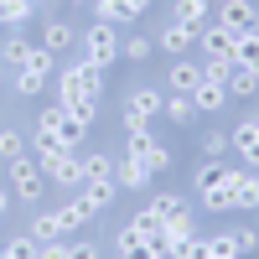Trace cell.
<instances>
[{"label": "cell", "mask_w": 259, "mask_h": 259, "mask_svg": "<svg viewBox=\"0 0 259 259\" xmlns=\"http://www.w3.org/2000/svg\"><path fill=\"white\" fill-rule=\"evenodd\" d=\"M78 47H83V62H94V68L109 73L114 62H119V26H104V21H94V26L78 36Z\"/></svg>", "instance_id": "cell-1"}, {"label": "cell", "mask_w": 259, "mask_h": 259, "mask_svg": "<svg viewBox=\"0 0 259 259\" xmlns=\"http://www.w3.org/2000/svg\"><path fill=\"white\" fill-rule=\"evenodd\" d=\"M11 192H16L21 202H41V192H47V171H41L36 156L11 161Z\"/></svg>", "instance_id": "cell-2"}, {"label": "cell", "mask_w": 259, "mask_h": 259, "mask_svg": "<svg viewBox=\"0 0 259 259\" xmlns=\"http://www.w3.org/2000/svg\"><path fill=\"white\" fill-rule=\"evenodd\" d=\"M41 171H47V182H57V187H83V156L68 150V145L41 161Z\"/></svg>", "instance_id": "cell-3"}, {"label": "cell", "mask_w": 259, "mask_h": 259, "mask_svg": "<svg viewBox=\"0 0 259 259\" xmlns=\"http://www.w3.org/2000/svg\"><path fill=\"white\" fill-rule=\"evenodd\" d=\"M124 114H135V119H156V114H166V89H156V83H135L130 89V104H124Z\"/></svg>", "instance_id": "cell-4"}, {"label": "cell", "mask_w": 259, "mask_h": 259, "mask_svg": "<svg viewBox=\"0 0 259 259\" xmlns=\"http://www.w3.org/2000/svg\"><path fill=\"white\" fill-rule=\"evenodd\" d=\"M41 124H52V130H57V140L68 145V150H78V145H83V135H89V124L73 119L62 104H47V109H41Z\"/></svg>", "instance_id": "cell-5"}, {"label": "cell", "mask_w": 259, "mask_h": 259, "mask_svg": "<svg viewBox=\"0 0 259 259\" xmlns=\"http://www.w3.org/2000/svg\"><path fill=\"white\" fill-rule=\"evenodd\" d=\"M223 104H228V83H223L218 73H207V68H202V83L192 89V109H197V114H218Z\"/></svg>", "instance_id": "cell-6"}, {"label": "cell", "mask_w": 259, "mask_h": 259, "mask_svg": "<svg viewBox=\"0 0 259 259\" xmlns=\"http://www.w3.org/2000/svg\"><path fill=\"white\" fill-rule=\"evenodd\" d=\"M233 36H239V31H228V26H218V21H207V26L197 31L207 62H233Z\"/></svg>", "instance_id": "cell-7"}, {"label": "cell", "mask_w": 259, "mask_h": 259, "mask_svg": "<svg viewBox=\"0 0 259 259\" xmlns=\"http://www.w3.org/2000/svg\"><path fill=\"white\" fill-rule=\"evenodd\" d=\"M218 26H228V31H254V26H259V6H254V0H223V6H218Z\"/></svg>", "instance_id": "cell-8"}, {"label": "cell", "mask_w": 259, "mask_h": 259, "mask_svg": "<svg viewBox=\"0 0 259 259\" xmlns=\"http://www.w3.org/2000/svg\"><path fill=\"white\" fill-rule=\"evenodd\" d=\"M150 161H140V156H124L119 166H114V182H119V192H145L150 187Z\"/></svg>", "instance_id": "cell-9"}, {"label": "cell", "mask_w": 259, "mask_h": 259, "mask_svg": "<svg viewBox=\"0 0 259 259\" xmlns=\"http://www.w3.org/2000/svg\"><path fill=\"white\" fill-rule=\"evenodd\" d=\"M171 21H182L187 31H202L212 21V6L207 0H171Z\"/></svg>", "instance_id": "cell-10"}, {"label": "cell", "mask_w": 259, "mask_h": 259, "mask_svg": "<svg viewBox=\"0 0 259 259\" xmlns=\"http://www.w3.org/2000/svg\"><path fill=\"white\" fill-rule=\"evenodd\" d=\"M124 140H130V150H124V156H140V161L161 145L156 135H150V124H145V119H135V114H124Z\"/></svg>", "instance_id": "cell-11"}, {"label": "cell", "mask_w": 259, "mask_h": 259, "mask_svg": "<svg viewBox=\"0 0 259 259\" xmlns=\"http://www.w3.org/2000/svg\"><path fill=\"white\" fill-rule=\"evenodd\" d=\"M228 145L239 150V156H244L249 166H259V124H254V119H239V124H233V135H228Z\"/></svg>", "instance_id": "cell-12"}, {"label": "cell", "mask_w": 259, "mask_h": 259, "mask_svg": "<svg viewBox=\"0 0 259 259\" xmlns=\"http://www.w3.org/2000/svg\"><path fill=\"white\" fill-rule=\"evenodd\" d=\"M192 41H197V31H187L182 21H166L161 26V36H156V52H171V57H182Z\"/></svg>", "instance_id": "cell-13"}, {"label": "cell", "mask_w": 259, "mask_h": 259, "mask_svg": "<svg viewBox=\"0 0 259 259\" xmlns=\"http://www.w3.org/2000/svg\"><path fill=\"white\" fill-rule=\"evenodd\" d=\"M202 83V62H171L166 73V94H192Z\"/></svg>", "instance_id": "cell-14"}, {"label": "cell", "mask_w": 259, "mask_h": 259, "mask_svg": "<svg viewBox=\"0 0 259 259\" xmlns=\"http://www.w3.org/2000/svg\"><path fill=\"white\" fill-rule=\"evenodd\" d=\"M233 177H239V166H233V171H228V177H223L218 187H207V192H197L207 212H228V207H233Z\"/></svg>", "instance_id": "cell-15"}, {"label": "cell", "mask_w": 259, "mask_h": 259, "mask_svg": "<svg viewBox=\"0 0 259 259\" xmlns=\"http://www.w3.org/2000/svg\"><path fill=\"white\" fill-rule=\"evenodd\" d=\"M41 47L47 52H68V47H78V31L68 21H47V26H41Z\"/></svg>", "instance_id": "cell-16"}, {"label": "cell", "mask_w": 259, "mask_h": 259, "mask_svg": "<svg viewBox=\"0 0 259 259\" xmlns=\"http://www.w3.org/2000/svg\"><path fill=\"white\" fill-rule=\"evenodd\" d=\"M26 233H31L36 244H57V239H62V233H68V228H62V212H36Z\"/></svg>", "instance_id": "cell-17"}, {"label": "cell", "mask_w": 259, "mask_h": 259, "mask_svg": "<svg viewBox=\"0 0 259 259\" xmlns=\"http://www.w3.org/2000/svg\"><path fill=\"white\" fill-rule=\"evenodd\" d=\"M114 156H104V150H89L83 156V182H114Z\"/></svg>", "instance_id": "cell-18"}, {"label": "cell", "mask_w": 259, "mask_h": 259, "mask_svg": "<svg viewBox=\"0 0 259 259\" xmlns=\"http://www.w3.org/2000/svg\"><path fill=\"white\" fill-rule=\"evenodd\" d=\"M233 68H259V31L233 36Z\"/></svg>", "instance_id": "cell-19"}, {"label": "cell", "mask_w": 259, "mask_h": 259, "mask_svg": "<svg viewBox=\"0 0 259 259\" xmlns=\"http://www.w3.org/2000/svg\"><path fill=\"white\" fill-rule=\"evenodd\" d=\"M26 47H31V41L21 36V31H11L6 41H0V68H16L21 73V68H26Z\"/></svg>", "instance_id": "cell-20"}, {"label": "cell", "mask_w": 259, "mask_h": 259, "mask_svg": "<svg viewBox=\"0 0 259 259\" xmlns=\"http://www.w3.org/2000/svg\"><path fill=\"white\" fill-rule=\"evenodd\" d=\"M259 94V68H233L228 73V99H254Z\"/></svg>", "instance_id": "cell-21"}, {"label": "cell", "mask_w": 259, "mask_h": 259, "mask_svg": "<svg viewBox=\"0 0 259 259\" xmlns=\"http://www.w3.org/2000/svg\"><path fill=\"white\" fill-rule=\"evenodd\" d=\"M57 150H62V140H57V130L36 119V130H31V156H36V161H47V156H57Z\"/></svg>", "instance_id": "cell-22"}, {"label": "cell", "mask_w": 259, "mask_h": 259, "mask_svg": "<svg viewBox=\"0 0 259 259\" xmlns=\"http://www.w3.org/2000/svg\"><path fill=\"white\" fill-rule=\"evenodd\" d=\"M94 21H104V26H130V6L124 0H94Z\"/></svg>", "instance_id": "cell-23"}, {"label": "cell", "mask_w": 259, "mask_h": 259, "mask_svg": "<svg viewBox=\"0 0 259 259\" xmlns=\"http://www.w3.org/2000/svg\"><path fill=\"white\" fill-rule=\"evenodd\" d=\"M94 212H99V207H94V202H89V197H83V192H78V197H73L68 207H62V228L73 233V228H83V223H89Z\"/></svg>", "instance_id": "cell-24"}, {"label": "cell", "mask_w": 259, "mask_h": 259, "mask_svg": "<svg viewBox=\"0 0 259 259\" xmlns=\"http://www.w3.org/2000/svg\"><path fill=\"white\" fill-rule=\"evenodd\" d=\"M233 207H259V177H249V171L233 177Z\"/></svg>", "instance_id": "cell-25"}, {"label": "cell", "mask_w": 259, "mask_h": 259, "mask_svg": "<svg viewBox=\"0 0 259 259\" xmlns=\"http://www.w3.org/2000/svg\"><path fill=\"white\" fill-rule=\"evenodd\" d=\"M31 16H36L31 0H0V26H26Z\"/></svg>", "instance_id": "cell-26"}, {"label": "cell", "mask_w": 259, "mask_h": 259, "mask_svg": "<svg viewBox=\"0 0 259 259\" xmlns=\"http://www.w3.org/2000/svg\"><path fill=\"white\" fill-rule=\"evenodd\" d=\"M192 233H197V218L182 207L177 218H166V239H161V249H166V244H177V239H192Z\"/></svg>", "instance_id": "cell-27"}, {"label": "cell", "mask_w": 259, "mask_h": 259, "mask_svg": "<svg viewBox=\"0 0 259 259\" xmlns=\"http://www.w3.org/2000/svg\"><path fill=\"white\" fill-rule=\"evenodd\" d=\"M78 192H83V197H89V202H94V207L104 212V207H109V202L119 197V182H83Z\"/></svg>", "instance_id": "cell-28"}, {"label": "cell", "mask_w": 259, "mask_h": 259, "mask_svg": "<svg viewBox=\"0 0 259 259\" xmlns=\"http://www.w3.org/2000/svg\"><path fill=\"white\" fill-rule=\"evenodd\" d=\"M26 68L41 73V78H52V73H57V52H47L41 41H31V47H26Z\"/></svg>", "instance_id": "cell-29"}, {"label": "cell", "mask_w": 259, "mask_h": 259, "mask_svg": "<svg viewBox=\"0 0 259 259\" xmlns=\"http://www.w3.org/2000/svg\"><path fill=\"white\" fill-rule=\"evenodd\" d=\"M166 119H171V124H192V119H197L192 94H166Z\"/></svg>", "instance_id": "cell-30"}, {"label": "cell", "mask_w": 259, "mask_h": 259, "mask_svg": "<svg viewBox=\"0 0 259 259\" xmlns=\"http://www.w3.org/2000/svg\"><path fill=\"white\" fill-rule=\"evenodd\" d=\"M26 156V140H21V130H11V124H0V161H21Z\"/></svg>", "instance_id": "cell-31"}, {"label": "cell", "mask_w": 259, "mask_h": 259, "mask_svg": "<svg viewBox=\"0 0 259 259\" xmlns=\"http://www.w3.org/2000/svg\"><path fill=\"white\" fill-rule=\"evenodd\" d=\"M150 52H156V36H119V57H130V62H145Z\"/></svg>", "instance_id": "cell-32"}, {"label": "cell", "mask_w": 259, "mask_h": 259, "mask_svg": "<svg viewBox=\"0 0 259 259\" xmlns=\"http://www.w3.org/2000/svg\"><path fill=\"white\" fill-rule=\"evenodd\" d=\"M11 89H16L21 99H41V89H47V78H41V73H31V68H21V73L11 78Z\"/></svg>", "instance_id": "cell-33"}, {"label": "cell", "mask_w": 259, "mask_h": 259, "mask_svg": "<svg viewBox=\"0 0 259 259\" xmlns=\"http://www.w3.org/2000/svg\"><path fill=\"white\" fill-rule=\"evenodd\" d=\"M228 171H233V166H218V161H202L197 171H192V187H197V192H207V187H218V182L228 177Z\"/></svg>", "instance_id": "cell-34"}, {"label": "cell", "mask_w": 259, "mask_h": 259, "mask_svg": "<svg viewBox=\"0 0 259 259\" xmlns=\"http://www.w3.org/2000/svg\"><path fill=\"white\" fill-rule=\"evenodd\" d=\"M0 259H36V239H31V233L6 239V244H0Z\"/></svg>", "instance_id": "cell-35"}, {"label": "cell", "mask_w": 259, "mask_h": 259, "mask_svg": "<svg viewBox=\"0 0 259 259\" xmlns=\"http://www.w3.org/2000/svg\"><path fill=\"white\" fill-rule=\"evenodd\" d=\"M197 150H202V161H218L223 150H228V135H223V130H202V135H197Z\"/></svg>", "instance_id": "cell-36"}, {"label": "cell", "mask_w": 259, "mask_h": 259, "mask_svg": "<svg viewBox=\"0 0 259 259\" xmlns=\"http://www.w3.org/2000/svg\"><path fill=\"white\" fill-rule=\"evenodd\" d=\"M202 249H207V239H177V244H166V259H202Z\"/></svg>", "instance_id": "cell-37"}, {"label": "cell", "mask_w": 259, "mask_h": 259, "mask_svg": "<svg viewBox=\"0 0 259 259\" xmlns=\"http://www.w3.org/2000/svg\"><path fill=\"white\" fill-rule=\"evenodd\" d=\"M228 244H233V254H254L259 249V228H228Z\"/></svg>", "instance_id": "cell-38"}, {"label": "cell", "mask_w": 259, "mask_h": 259, "mask_svg": "<svg viewBox=\"0 0 259 259\" xmlns=\"http://www.w3.org/2000/svg\"><path fill=\"white\" fill-rule=\"evenodd\" d=\"M150 207H156L161 218H177V212L187 207V197H182V192H156V197H150Z\"/></svg>", "instance_id": "cell-39"}, {"label": "cell", "mask_w": 259, "mask_h": 259, "mask_svg": "<svg viewBox=\"0 0 259 259\" xmlns=\"http://www.w3.org/2000/svg\"><path fill=\"white\" fill-rule=\"evenodd\" d=\"M114 244H119V259H124V254H135V249H145V239H140V228H135V223H124V228L114 233Z\"/></svg>", "instance_id": "cell-40"}, {"label": "cell", "mask_w": 259, "mask_h": 259, "mask_svg": "<svg viewBox=\"0 0 259 259\" xmlns=\"http://www.w3.org/2000/svg\"><path fill=\"white\" fill-rule=\"evenodd\" d=\"M202 259H239V254H233V244H228V228H223V233H212V239H207Z\"/></svg>", "instance_id": "cell-41"}, {"label": "cell", "mask_w": 259, "mask_h": 259, "mask_svg": "<svg viewBox=\"0 0 259 259\" xmlns=\"http://www.w3.org/2000/svg\"><path fill=\"white\" fill-rule=\"evenodd\" d=\"M36 259H68V239H57V244H36Z\"/></svg>", "instance_id": "cell-42"}, {"label": "cell", "mask_w": 259, "mask_h": 259, "mask_svg": "<svg viewBox=\"0 0 259 259\" xmlns=\"http://www.w3.org/2000/svg\"><path fill=\"white\" fill-rule=\"evenodd\" d=\"M68 259H99V244H89V239H83V244H68Z\"/></svg>", "instance_id": "cell-43"}, {"label": "cell", "mask_w": 259, "mask_h": 259, "mask_svg": "<svg viewBox=\"0 0 259 259\" xmlns=\"http://www.w3.org/2000/svg\"><path fill=\"white\" fill-rule=\"evenodd\" d=\"M145 161H150V171H166V166H171V150H166V145H156Z\"/></svg>", "instance_id": "cell-44"}, {"label": "cell", "mask_w": 259, "mask_h": 259, "mask_svg": "<svg viewBox=\"0 0 259 259\" xmlns=\"http://www.w3.org/2000/svg\"><path fill=\"white\" fill-rule=\"evenodd\" d=\"M124 259H166V254H161L156 244H145V249H135V254H124Z\"/></svg>", "instance_id": "cell-45"}, {"label": "cell", "mask_w": 259, "mask_h": 259, "mask_svg": "<svg viewBox=\"0 0 259 259\" xmlns=\"http://www.w3.org/2000/svg\"><path fill=\"white\" fill-rule=\"evenodd\" d=\"M124 6H130V16H145V11H150V0H124Z\"/></svg>", "instance_id": "cell-46"}, {"label": "cell", "mask_w": 259, "mask_h": 259, "mask_svg": "<svg viewBox=\"0 0 259 259\" xmlns=\"http://www.w3.org/2000/svg\"><path fill=\"white\" fill-rule=\"evenodd\" d=\"M6 212H11V192L0 187V218H6Z\"/></svg>", "instance_id": "cell-47"}, {"label": "cell", "mask_w": 259, "mask_h": 259, "mask_svg": "<svg viewBox=\"0 0 259 259\" xmlns=\"http://www.w3.org/2000/svg\"><path fill=\"white\" fill-rule=\"evenodd\" d=\"M68 6H94V0H68Z\"/></svg>", "instance_id": "cell-48"}, {"label": "cell", "mask_w": 259, "mask_h": 259, "mask_svg": "<svg viewBox=\"0 0 259 259\" xmlns=\"http://www.w3.org/2000/svg\"><path fill=\"white\" fill-rule=\"evenodd\" d=\"M0 89H6V73H0Z\"/></svg>", "instance_id": "cell-49"}, {"label": "cell", "mask_w": 259, "mask_h": 259, "mask_svg": "<svg viewBox=\"0 0 259 259\" xmlns=\"http://www.w3.org/2000/svg\"><path fill=\"white\" fill-rule=\"evenodd\" d=\"M31 6H47V0H31Z\"/></svg>", "instance_id": "cell-50"}, {"label": "cell", "mask_w": 259, "mask_h": 259, "mask_svg": "<svg viewBox=\"0 0 259 259\" xmlns=\"http://www.w3.org/2000/svg\"><path fill=\"white\" fill-rule=\"evenodd\" d=\"M254 124H259V114H254Z\"/></svg>", "instance_id": "cell-51"}, {"label": "cell", "mask_w": 259, "mask_h": 259, "mask_svg": "<svg viewBox=\"0 0 259 259\" xmlns=\"http://www.w3.org/2000/svg\"><path fill=\"white\" fill-rule=\"evenodd\" d=\"M254 31H259V26H254Z\"/></svg>", "instance_id": "cell-52"}]
</instances>
